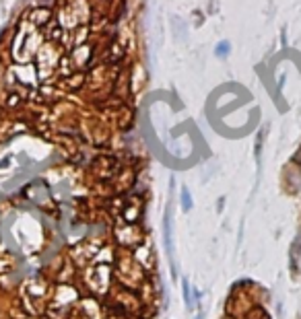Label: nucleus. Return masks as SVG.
I'll use <instances>...</instances> for the list:
<instances>
[{"mask_svg":"<svg viewBox=\"0 0 301 319\" xmlns=\"http://www.w3.org/2000/svg\"><path fill=\"white\" fill-rule=\"evenodd\" d=\"M52 21V9L48 7H40V9H35L31 11V23L37 25V27H44Z\"/></svg>","mask_w":301,"mask_h":319,"instance_id":"nucleus-1","label":"nucleus"},{"mask_svg":"<svg viewBox=\"0 0 301 319\" xmlns=\"http://www.w3.org/2000/svg\"><path fill=\"white\" fill-rule=\"evenodd\" d=\"M182 208L186 212L192 210V200H190V192H188V187H182Z\"/></svg>","mask_w":301,"mask_h":319,"instance_id":"nucleus-2","label":"nucleus"},{"mask_svg":"<svg viewBox=\"0 0 301 319\" xmlns=\"http://www.w3.org/2000/svg\"><path fill=\"white\" fill-rule=\"evenodd\" d=\"M184 299H186V305L192 307V301H190V286H188V280H184Z\"/></svg>","mask_w":301,"mask_h":319,"instance_id":"nucleus-3","label":"nucleus"},{"mask_svg":"<svg viewBox=\"0 0 301 319\" xmlns=\"http://www.w3.org/2000/svg\"><path fill=\"white\" fill-rule=\"evenodd\" d=\"M227 52H229V44H227V42H223V44L217 46V54H219V56H225Z\"/></svg>","mask_w":301,"mask_h":319,"instance_id":"nucleus-4","label":"nucleus"}]
</instances>
